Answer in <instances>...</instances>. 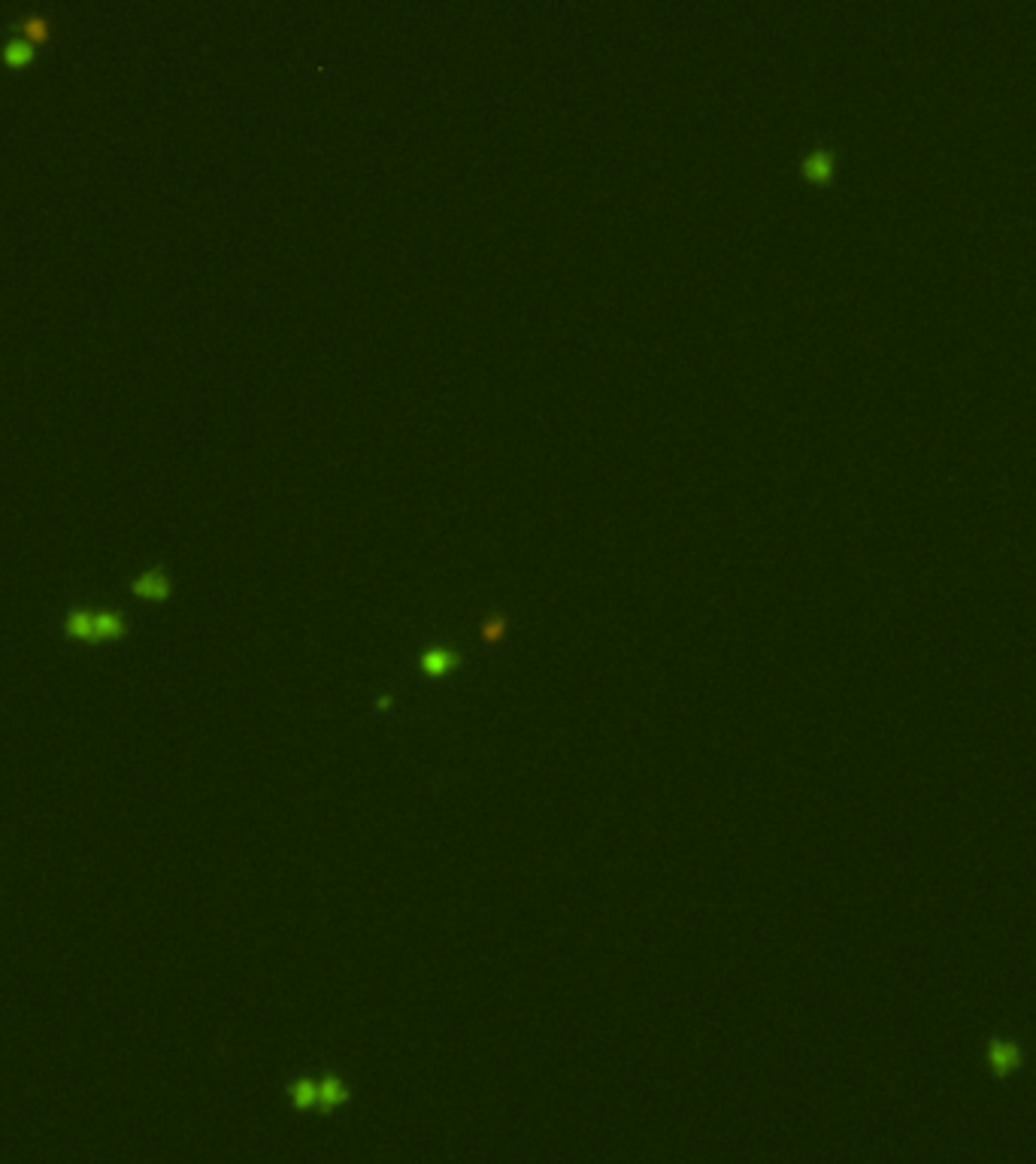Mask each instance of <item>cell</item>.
Masks as SVG:
<instances>
[{"instance_id":"obj_1","label":"cell","mask_w":1036,"mask_h":1164,"mask_svg":"<svg viewBox=\"0 0 1036 1164\" xmlns=\"http://www.w3.org/2000/svg\"><path fill=\"white\" fill-rule=\"evenodd\" d=\"M1021 1061H1024L1021 1046H1018L1015 1040H1006V1037L988 1040V1067L994 1077H1012V1073L1021 1067Z\"/></svg>"},{"instance_id":"obj_2","label":"cell","mask_w":1036,"mask_h":1164,"mask_svg":"<svg viewBox=\"0 0 1036 1164\" xmlns=\"http://www.w3.org/2000/svg\"><path fill=\"white\" fill-rule=\"evenodd\" d=\"M458 665H461V655H458V649H452V646L431 643L421 649L419 667L427 673V677H449Z\"/></svg>"},{"instance_id":"obj_3","label":"cell","mask_w":1036,"mask_h":1164,"mask_svg":"<svg viewBox=\"0 0 1036 1164\" xmlns=\"http://www.w3.org/2000/svg\"><path fill=\"white\" fill-rule=\"evenodd\" d=\"M837 170V155L827 146H815L800 158V174L812 182H827Z\"/></svg>"},{"instance_id":"obj_4","label":"cell","mask_w":1036,"mask_h":1164,"mask_svg":"<svg viewBox=\"0 0 1036 1164\" xmlns=\"http://www.w3.org/2000/svg\"><path fill=\"white\" fill-rule=\"evenodd\" d=\"M131 588H133V594H143V598L164 600L167 594H170V579H167V573L161 570V567H152V570H146L143 576L133 579Z\"/></svg>"},{"instance_id":"obj_5","label":"cell","mask_w":1036,"mask_h":1164,"mask_svg":"<svg viewBox=\"0 0 1036 1164\" xmlns=\"http://www.w3.org/2000/svg\"><path fill=\"white\" fill-rule=\"evenodd\" d=\"M0 55H3V61L9 67H21L33 58V43L27 37H13V40H7V46L0 49Z\"/></svg>"},{"instance_id":"obj_6","label":"cell","mask_w":1036,"mask_h":1164,"mask_svg":"<svg viewBox=\"0 0 1036 1164\" xmlns=\"http://www.w3.org/2000/svg\"><path fill=\"white\" fill-rule=\"evenodd\" d=\"M125 634V619L119 612H94V637L107 640V637H121Z\"/></svg>"},{"instance_id":"obj_7","label":"cell","mask_w":1036,"mask_h":1164,"mask_svg":"<svg viewBox=\"0 0 1036 1164\" xmlns=\"http://www.w3.org/2000/svg\"><path fill=\"white\" fill-rule=\"evenodd\" d=\"M67 634L76 640H97L94 637V612L76 610L67 616Z\"/></svg>"},{"instance_id":"obj_8","label":"cell","mask_w":1036,"mask_h":1164,"mask_svg":"<svg viewBox=\"0 0 1036 1164\" xmlns=\"http://www.w3.org/2000/svg\"><path fill=\"white\" fill-rule=\"evenodd\" d=\"M291 1098L300 1110H306V1107H313L315 1101H319V1085H315L313 1079H300V1083L291 1085Z\"/></svg>"},{"instance_id":"obj_9","label":"cell","mask_w":1036,"mask_h":1164,"mask_svg":"<svg viewBox=\"0 0 1036 1164\" xmlns=\"http://www.w3.org/2000/svg\"><path fill=\"white\" fill-rule=\"evenodd\" d=\"M345 1098H349V1095H345L339 1079H325V1083H319V1104L337 1107V1104H343Z\"/></svg>"},{"instance_id":"obj_10","label":"cell","mask_w":1036,"mask_h":1164,"mask_svg":"<svg viewBox=\"0 0 1036 1164\" xmlns=\"http://www.w3.org/2000/svg\"><path fill=\"white\" fill-rule=\"evenodd\" d=\"M19 27H21V33H25L27 40H46L49 37V21L43 19V15H25V19L19 21Z\"/></svg>"},{"instance_id":"obj_11","label":"cell","mask_w":1036,"mask_h":1164,"mask_svg":"<svg viewBox=\"0 0 1036 1164\" xmlns=\"http://www.w3.org/2000/svg\"><path fill=\"white\" fill-rule=\"evenodd\" d=\"M503 631H506V619L503 616H488V622L482 625V637L486 640H497V637H503Z\"/></svg>"}]
</instances>
